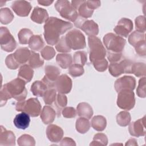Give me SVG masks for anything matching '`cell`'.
Returning <instances> with one entry per match:
<instances>
[{"instance_id":"6da1fadb","label":"cell","mask_w":146,"mask_h":146,"mask_svg":"<svg viewBox=\"0 0 146 146\" xmlns=\"http://www.w3.org/2000/svg\"><path fill=\"white\" fill-rule=\"evenodd\" d=\"M73 27V25L56 17L49 18L44 25V36L47 44L54 46L60 39V36Z\"/></svg>"},{"instance_id":"7a4b0ae2","label":"cell","mask_w":146,"mask_h":146,"mask_svg":"<svg viewBox=\"0 0 146 146\" xmlns=\"http://www.w3.org/2000/svg\"><path fill=\"white\" fill-rule=\"evenodd\" d=\"M26 83L23 79L17 78L5 84L0 91V104L2 107L6 104L8 99L14 98L22 101L25 100L27 91L25 87Z\"/></svg>"},{"instance_id":"3957f363","label":"cell","mask_w":146,"mask_h":146,"mask_svg":"<svg viewBox=\"0 0 146 146\" xmlns=\"http://www.w3.org/2000/svg\"><path fill=\"white\" fill-rule=\"evenodd\" d=\"M90 60L94 62L103 59L107 55V51L100 39L96 36H89L88 38Z\"/></svg>"},{"instance_id":"277c9868","label":"cell","mask_w":146,"mask_h":146,"mask_svg":"<svg viewBox=\"0 0 146 146\" xmlns=\"http://www.w3.org/2000/svg\"><path fill=\"white\" fill-rule=\"evenodd\" d=\"M41 105L37 98H32L27 100L19 101L16 103L17 111L25 112L31 117H36L40 114Z\"/></svg>"},{"instance_id":"5b68a950","label":"cell","mask_w":146,"mask_h":146,"mask_svg":"<svg viewBox=\"0 0 146 146\" xmlns=\"http://www.w3.org/2000/svg\"><path fill=\"white\" fill-rule=\"evenodd\" d=\"M68 46L74 50H82L86 47V43L83 34L78 29H72L64 36Z\"/></svg>"},{"instance_id":"8992f818","label":"cell","mask_w":146,"mask_h":146,"mask_svg":"<svg viewBox=\"0 0 146 146\" xmlns=\"http://www.w3.org/2000/svg\"><path fill=\"white\" fill-rule=\"evenodd\" d=\"M103 40L107 51L114 52H122L126 43L123 38L111 33L106 34Z\"/></svg>"},{"instance_id":"52a82bcc","label":"cell","mask_w":146,"mask_h":146,"mask_svg":"<svg viewBox=\"0 0 146 146\" xmlns=\"http://www.w3.org/2000/svg\"><path fill=\"white\" fill-rule=\"evenodd\" d=\"M54 6L62 17L71 22H74L78 17L77 11L74 8L68 1H57L55 3Z\"/></svg>"},{"instance_id":"ba28073f","label":"cell","mask_w":146,"mask_h":146,"mask_svg":"<svg viewBox=\"0 0 146 146\" xmlns=\"http://www.w3.org/2000/svg\"><path fill=\"white\" fill-rule=\"evenodd\" d=\"M135 104V98L133 91L123 90L118 92L117 105L120 108L128 111L133 108Z\"/></svg>"},{"instance_id":"9c48e42d","label":"cell","mask_w":146,"mask_h":146,"mask_svg":"<svg viewBox=\"0 0 146 146\" xmlns=\"http://www.w3.org/2000/svg\"><path fill=\"white\" fill-rule=\"evenodd\" d=\"M75 26L80 29L88 36H96L99 33V26L93 20L78 17L74 22Z\"/></svg>"},{"instance_id":"30bf717a","label":"cell","mask_w":146,"mask_h":146,"mask_svg":"<svg viewBox=\"0 0 146 146\" xmlns=\"http://www.w3.org/2000/svg\"><path fill=\"white\" fill-rule=\"evenodd\" d=\"M0 44L1 48L6 52H11L16 48L15 40L6 27H1Z\"/></svg>"},{"instance_id":"8fae6325","label":"cell","mask_w":146,"mask_h":146,"mask_svg":"<svg viewBox=\"0 0 146 146\" xmlns=\"http://www.w3.org/2000/svg\"><path fill=\"white\" fill-rule=\"evenodd\" d=\"M132 64L133 63L128 59H123L119 62L111 63L108 67L109 72L114 77H117L124 73L131 74Z\"/></svg>"},{"instance_id":"7c38bea8","label":"cell","mask_w":146,"mask_h":146,"mask_svg":"<svg viewBox=\"0 0 146 146\" xmlns=\"http://www.w3.org/2000/svg\"><path fill=\"white\" fill-rule=\"evenodd\" d=\"M45 75L42 81L45 83L48 88H55V82L59 76L60 70L53 65H47L44 68Z\"/></svg>"},{"instance_id":"4fadbf2b","label":"cell","mask_w":146,"mask_h":146,"mask_svg":"<svg viewBox=\"0 0 146 146\" xmlns=\"http://www.w3.org/2000/svg\"><path fill=\"white\" fill-rule=\"evenodd\" d=\"M132 21L128 18H123L119 21L117 25L113 29V31L116 35L122 38H127L129 34L132 31Z\"/></svg>"},{"instance_id":"5bb4252c","label":"cell","mask_w":146,"mask_h":146,"mask_svg":"<svg viewBox=\"0 0 146 146\" xmlns=\"http://www.w3.org/2000/svg\"><path fill=\"white\" fill-rule=\"evenodd\" d=\"M136 87V79L131 76H124L117 79L114 84L116 91L118 93L123 90L133 91Z\"/></svg>"},{"instance_id":"9a60e30c","label":"cell","mask_w":146,"mask_h":146,"mask_svg":"<svg viewBox=\"0 0 146 146\" xmlns=\"http://www.w3.org/2000/svg\"><path fill=\"white\" fill-rule=\"evenodd\" d=\"M72 80L66 74L59 76L55 82V88L60 94H68L72 89Z\"/></svg>"},{"instance_id":"2e32d148","label":"cell","mask_w":146,"mask_h":146,"mask_svg":"<svg viewBox=\"0 0 146 146\" xmlns=\"http://www.w3.org/2000/svg\"><path fill=\"white\" fill-rule=\"evenodd\" d=\"M129 132L131 135L135 137L145 136V116L129 124Z\"/></svg>"},{"instance_id":"e0dca14e","label":"cell","mask_w":146,"mask_h":146,"mask_svg":"<svg viewBox=\"0 0 146 146\" xmlns=\"http://www.w3.org/2000/svg\"><path fill=\"white\" fill-rule=\"evenodd\" d=\"M11 7L14 13L19 17H27L32 8L29 2L26 1H14Z\"/></svg>"},{"instance_id":"ac0fdd59","label":"cell","mask_w":146,"mask_h":146,"mask_svg":"<svg viewBox=\"0 0 146 146\" xmlns=\"http://www.w3.org/2000/svg\"><path fill=\"white\" fill-rule=\"evenodd\" d=\"M64 132L61 127L55 124L49 125L46 129L48 139L52 143H58L63 136Z\"/></svg>"},{"instance_id":"d6986e66","label":"cell","mask_w":146,"mask_h":146,"mask_svg":"<svg viewBox=\"0 0 146 146\" xmlns=\"http://www.w3.org/2000/svg\"><path fill=\"white\" fill-rule=\"evenodd\" d=\"M15 136L11 131L6 129L2 125L1 126L0 132V145H15Z\"/></svg>"},{"instance_id":"ffe728a7","label":"cell","mask_w":146,"mask_h":146,"mask_svg":"<svg viewBox=\"0 0 146 146\" xmlns=\"http://www.w3.org/2000/svg\"><path fill=\"white\" fill-rule=\"evenodd\" d=\"M30 18L33 22L38 24L46 22L49 18L47 10L39 7H34Z\"/></svg>"},{"instance_id":"44dd1931","label":"cell","mask_w":146,"mask_h":146,"mask_svg":"<svg viewBox=\"0 0 146 146\" xmlns=\"http://www.w3.org/2000/svg\"><path fill=\"white\" fill-rule=\"evenodd\" d=\"M13 123L17 128L25 129L29 126L30 123V115L25 112H22L15 116Z\"/></svg>"},{"instance_id":"7402d4cb","label":"cell","mask_w":146,"mask_h":146,"mask_svg":"<svg viewBox=\"0 0 146 146\" xmlns=\"http://www.w3.org/2000/svg\"><path fill=\"white\" fill-rule=\"evenodd\" d=\"M40 115L42 122L44 124H48L54 121L56 116V112L52 107L49 106H45Z\"/></svg>"},{"instance_id":"603a6c76","label":"cell","mask_w":146,"mask_h":146,"mask_svg":"<svg viewBox=\"0 0 146 146\" xmlns=\"http://www.w3.org/2000/svg\"><path fill=\"white\" fill-rule=\"evenodd\" d=\"M31 54V51L27 47H21L15 51L14 56L19 64H23L29 60Z\"/></svg>"},{"instance_id":"cb8c5ba5","label":"cell","mask_w":146,"mask_h":146,"mask_svg":"<svg viewBox=\"0 0 146 146\" xmlns=\"http://www.w3.org/2000/svg\"><path fill=\"white\" fill-rule=\"evenodd\" d=\"M77 113L80 117L90 119L93 115V110L91 106L87 103H80L76 108Z\"/></svg>"},{"instance_id":"d4e9b609","label":"cell","mask_w":146,"mask_h":146,"mask_svg":"<svg viewBox=\"0 0 146 146\" xmlns=\"http://www.w3.org/2000/svg\"><path fill=\"white\" fill-rule=\"evenodd\" d=\"M34 75V71L29 65L23 64L19 69L18 77L23 79L26 83L30 82Z\"/></svg>"},{"instance_id":"484cf974","label":"cell","mask_w":146,"mask_h":146,"mask_svg":"<svg viewBox=\"0 0 146 146\" xmlns=\"http://www.w3.org/2000/svg\"><path fill=\"white\" fill-rule=\"evenodd\" d=\"M56 61L57 64L63 69L69 68L72 64L73 59L71 54H59L56 55Z\"/></svg>"},{"instance_id":"4316f807","label":"cell","mask_w":146,"mask_h":146,"mask_svg":"<svg viewBox=\"0 0 146 146\" xmlns=\"http://www.w3.org/2000/svg\"><path fill=\"white\" fill-rule=\"evenodd\" d=\"M48 89L47 86L42 81L36 80L31 85V91L32 94L36 96H43L44 92Z\"/></svg>"},{"instance_id":"83f0119b","label":"cell","mask_w":146,"mask_h":146,"mask_svg":"<svg viewBox=\"0 0 146 146\" xmlns=\"http://www.w3.org/2000/svg\"><path fill=\"white\" fill-rule=\"evenodd\" d=\"M29 46L32 51L41 50L44 45L42 36L39 35H33L29 42Z\"/></svg>"},{"instance_id":"f1b7e54d","label":"cell","mask_w":146,"mask_h":146,"mask_svg":"<svg viewBox=\"0 0 146 146\" xmlns=\"http://www.w3.org/2000/svg\"><path fill=\"white\" fill-rule=\"evenodd\" d=\"M91 125L92 127L97 131H103L107 125L106 119L102 115L95 116L91 120Z\"/></svg>"},{"instance_id":"f546056e","label":"cell","mask_w":146,"mask_h":146,"mask_svg":"<svg viewBox=\"0 0 146 146\" xmlns=\"http://www.w3.org/2000/svg\"><path fill=\"white\" fill-rule=\"evenodd\" d=\"M54 104H55V106L56 110L57 117H59L60 116L61 110H63V108L67 106V96L64 94L58 93V94H56V98Z\"/></svg>"},{"instance_id":"4dcf8cb0","label":"cell","mask_w":146,"mask_h":146,"mask_svg":"<svg viewBox=\"0 0 146 146\" xmlns=\"http://www.w3.org/2000/svg\"><path fill=\"white\" fill-rule=\"evenodd\" d=\"M91 124L88 119L80 117L78 118L76 121L75 127L76 131L80 133H86L90 128Z\"/></svg>"},{"instance_id":"1f68e13d","label":"cell","mask_w":146,"mask_h":146,"mask_svg":"<svg viewBox=\"0 0 146 146\" xmlns=\"http://www.w3.org/2000/svg\"><path fill=\"white\" fill-rule=\"evenodd\" d=\"M14 14L9 8H2L0 11V21L2 24L10 23L14 19Z\"/></svg>"},{"instance_id":"d6a6232c","label":"cell","mask_w":146,"mask_h":146,"mask_svg":"<svg viewBox=\"0 0 146 146\" xmlns=\"http://www.w3.org/2000/svg\"><path fill=\"white\" fill-rule=\"evenodd\" d=\"M29 64L31 68H38L43 65L44 60L40 58L38 53L31 51V56L29 60Z\"/></svg>"},{"instance_id":"836d02e7","label":"cell","mask_w":146,"mask_h":146,"mask_svg":"<svg viewBox=\"0 0 146 146\" xmlns=\"http://www.w3.org/2000/svg\"><path fill=\"white\" fill-rule=\"evenodd\" d=\"M33 35V31L26 28L21 29L18 34L19 42L22 44H26L29 43V42Z\"/></svg>"},{"instance_id":"e575fe53","label":"cell","mask_w":146,"mask_h":146,"mask_svg":"<svg viewBox=\"0 0 146 146\" xmlns=\"http://www.w3.org/2000/svg\"><path fill=\"white\" fill-rule=\"evenodd\" d=\"M77 10L78 11L79 17H81L85 19L91 17L94 13V10L89 8L87 5L86 1L84 0L82 1V3L79 6Z\"/></svg>"},{"instance_id":"d590c367","label":"cell","mask_w":146,"mask_h":146,"mask_svg":"<svg viewBox=\"0 0 146 146\" xmlns=\"http://www.w3.org/2000/svg\"><path fill=\"white\" fill-rule=\"evenodd\" d=\"M131 120V115L127 111H121L116 115L117 123L121 127L127 126L130 123Z\"/></svg>"},{"instance_id":"8d00e7d4","label":"cell","mask_w":146,"mask_h":146,"mask_svg":"<svg viewBox=\"0 0 146 146\" xmlns=\"http://www.w3.org/2000/svg\"><path fill=\"white\" fill-rule=\"evenodd\" d=\"M146 67L144 63L137 62L132 64L131 74H133L137 77L145 76L146 73Z\"/></svg>"},{"instance_id":"74e56055","label":"cell","mask_w":146,"mask_h":146,"mask_svg":"<svg viewBox=\"0 0 146 146\" xmlns=\"http://www.w3.org/2000/svg\"><path fill=\"white\" fill-rule=\"evenodd\" d=\"M56 96V90L55 88H51L47 90L42 97L46 104L52 105L54 103Z\"/></svg>"},{"instance_id":"f35d334b","label":"cell","mask_w":146,"mask_h":146,"mask_svg":"<svg viewBox=\"0 0 146 146\" xmlns=\"http://www.w3.org/2000/svg\"><path fill=\"white\" fill-rule=\"evenodd\" d=\"M145 40V34L135 31L128 36V42L132 46H135L137 43Z\"/></svg>"},{"instance_id":"ab89813d","label":"cell","mask_w":146,"mask_h":146,"mask_svg":"<svg viewBox=\"0 0 146 146\" xmlns=\"http://www.w3.org/2000/svg\"><path fill=\"white\" fill-rule=\"evenodd\" d=\"M17 143L20 146H34L35 145V141L34 137L27 134L21 135L18 139Z\"/></svg>"},{"instance_id":"60d3db41","label":"cell","mask_w":146,"mask_h":146,"mask_svg":"<svg viewBox=\"0 0 146 146\" xmlns=\"http://www.w3.org/2000/svg\"><path fill=\"white\" fill-rule=\"evenodd\" d=\"M108 144V138L103 133H98L94 135L92 143L90 145H107Z\"/></svg>"},{"instance_id":"b9f144b4","label":"cell","mask_w":146,"mask_h":146,"mask_svg":"<svg viewBox=\"0 0 146 146\" xmlns=\"http://www.w3.org/2000/svg\"><path fill=\"white\" fill-rule=\"evenodd\" d=\"M87 61V56L86 52L83 51H78L75 52L73 58V62L74 64L83 66Z\"/></svg>"},{"instance_id":"7bdbcfd3","label":"cell","mask_w":146,"mask_h":146,"mask_svg":"<svg viewBox=\"0 0 146 146\" xmlns=\"http://www.w3.org/2000/svg\"><path fill=\"white\" fill-rule=\"evenodd\" d=\"M84 70L82 66L76 64H72L71 66L69 67L68 73L72 77H78L84 74Z\"/></svg>"},{"instance_id":"ee69618b","label":"cell","mask_w":146,"mask_h":146,"mask_svg":"<svg viewBox=\"0 0 146 146\" xmlns=\"http://www.w3.org/2000/svg\"><path fill=\"white\" fill-rule=\"evenodd\" d=\"M42 57L47 60L53 58L55 55V51L54 48L50 46H46L40 51Z\"/></svg>"},{"instance_id":"f6af8a7d","label":"cell","mask_w":146,"mask_h":146,"mask_svg":"<svg viewBox=\"0 0 146 146\" xmlns=\"http://www.w3.org/2000/svg\"><path fill=\"white\" fill-rule=\"evenodd\" d=\"M145 87H146V79L145 76H143L139 80L138 87L136 90V93L139 97L142 98H145L146 96Z\"/></svg>"},{"instance_id":"bcb514c9","label":"cell","mask_w":146,"mask_h":146,"mask_svg":"<svg viewBox=\"0 0 146 146\" xmlns=\"http://www.w3.org/2000/svg\"><path fill=\"white\" fill-rule=\"evenodd\" d=\"M55 48L58 52H68L71 51V48L68 46L64 36H62L59 42L55 46Z\"/></svg>"},{"instance_id":"7dc6e473","label":"cell","mask_w":146,"mask_h":146,"mask_svg":"<svg viewBox=\"0 0 146 146\" xmlns=\"http://www.w3.org/2000/svg\"><path fill=\"white\" fill-rule=\"evenodd\" d=\"M135 28L136 31L145 33V18L144 16L140 15L135 19Z\"/></svg>"},{"instance_id":"c3c4849f","label":"cell","mask_w":146,"mask_h":146,"mask_svg":"<svg viewBox=\"0 0 146 146\" xmlns=\"http://www.w3.org/2000/svg\"><path fill=\"white\" fill-rule=\"evenodd\" d=\"M5 64L6 66L11 70H15L19 66V64L16 60L14 54H10L7 56L5 59Z\"/></svg>"},{"instance_id":"681fc988","label":"cell","mask_w":146,"mask_h":146,"mask_svg":"<svg viewBox=\"0 0 146 146\" xmlns=\"http://www.w3.org/2000/svg\"><path fill=\"white\" fill-rule=\"evenodd\" d=\"M92 63L95 70L99 72H103L106 71L108 67V62L105 58L94 62Z\"/></svg>"},{"instance_id":"f907efd6","label":"cell","mask_w":146,"mask_h":146,"mask_svg":"<svg viewBox=\"0 0 146 146\" xmlns=\"http://www.w3.org/2000/svg\"><path fill=\"white\" fill-rule=\"evenodd\" d=\"M107 56L111 63H116L120 61L122 58V52H114L107 51Z\"/></svg>"},{"instance_id":"816d5d0a","label":"cell","mask_w":146,"mask_h":146,"mask_svg":"<svg viewBox=\"0 0 146 146\" xmlns=\"http://www.w3.org/2000/svg\"><path fill=\"white\" fill-rule=\"evenodd\" d=\"M136 52L141 56H145L146 55V47H145V40H142L137 43L135 46Z\"/></svg>"},{"instance_id":"f5cc1de1","label":"cell","mask_w":146,"mask_h":146,"mask_svg":"<svg viewBox=\"0 0 146 146\" xmlns=\"http://www.w3.org/2000/svg\"><path fill=\"white\" fill-rule=\"evenodd\" d=\"M62 113L66 118H73L76 115V111L74 107H68L62 110Z\"/></svg>"},{"instance_id":"db71d44e","label":"cell","mask_w":146,"mask_h":146,"mask_svg":"<svg viewBox=\"0 0 146 146\" xmlns=\"http://www.w3.org/2000/svg\"><path fill=\"white\" fill-rule=\"evenodd\" d=\"M86 2L88 7L94 10L98 8L101 5L100 1H86Z\"/></svg>"},{"instance_id":"11a10c76","label":"cell","mask_w":146,"mask_h":146,"mask_svg":"<svg viewBox=\"0 0 146 146\" xmlns=\"http://www.w3.org/2000/svg\"><path fill=\"white\" fill-rule=\"evenodd\" d=\"M60 145H76V143L74 140L71 138L64 137L61 141L60 144Z\"/></svg>"},{"instance_id":"9f6ffc18","label":"cell","mask_w":146,"mask_h":146,"mask_svg":"<svg viewBox=\"0 0 146 146\" xmlns=\"http://www.w3.org/2000/svg\"><path fill=\"white\" fill-rule=\"evenodd\" d=\"M53 1H49V0H40V1H38V3L40 4V5L42 6H49L51 3H53Z\"/></svg>"},{"instance_id":"6f0895ef","label":"cell","mask_w":146,"mask_h":146,"mask_svg":"<svg viewBox=\"0 0 146 146\" xmlns=\"http://www.w3.org/2000/svg\"><path fill=\"white\" fill-rule=\"evenodd\" d=\"M125 145H137V143L136 140L135 139H130L125 144Z\"/></svg>"}]
</instances>
